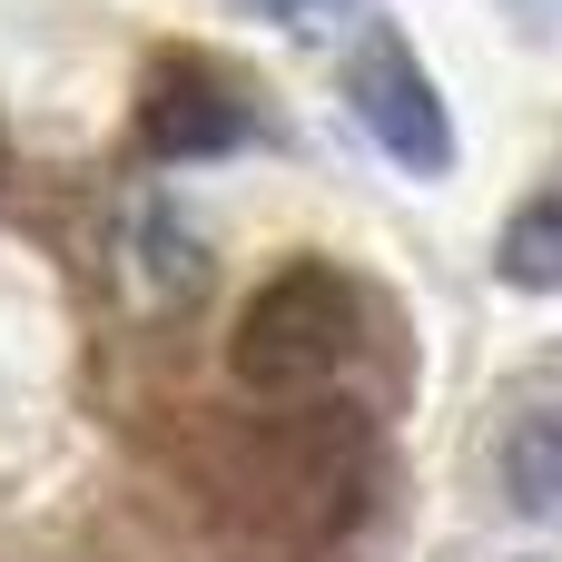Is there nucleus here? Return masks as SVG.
Masks as SVG:
<instances>
[{"label": "nucleus", "mask_w": 562, "mask_h": 562, "mask_svg": "<svg viewBox=\"0 0 562 562\" xmlns=\"http://www.w3.org/2000/svg\"><path fill=\"white\" fill-rule=\"evenodd\" d=\"M375 425L356 405H257L198 435V504L247 562H316L375 504Z\"/></svg>", "instance_id": "f257e3e1"}, {"label": "nucleus", "mask_w": 562, "mask_h": 562, "mask_svg": "<svg viewBox=\"0 0 562 562\" xmlns=\"http://www.w3.org/2000/svg\"><path fill=\"white\" fill-rule=\"evenodd\" d=\"M356 346H366V296H356V277L326 267V257H296V267H277V277L237 306V326H227V375H237L247 405H326V395L346 385Z\"/></svg>", "instance_id": "f03ea898"}, {"label": "nucleus", "mask_w": 562, "mask_h": 562, "mask_svg": "<svg viewBox=\"0 0 562 562\" xmlns=\"http://www.w3.org/2000/svg\"><path fill=\"white\" fill-rule=\"evenodd\" d=\"M346 109L366 119V138H375L395 168H415V178H445V168H454V119H445V89L425 79V59H415L395 30H375V40L346 59Z\"/></svg>", "instance_id": "7ed1b4c3"}, {"label": "nucleus", "mask_w": 562, "mask_h": 562, "mask_svg": "<svg viewBox=\"0 0 562 562\" xmlns=\"http://www.w3.org/2000/svg\"><path fill=\"white\" fill-rule=\"evenodd\" d=\"M247 128H257V109H247V89H237L217 59L168 49V59L138 79V148L168 158V168L227 158V148H247Z\"/></svg>", "instance_id": "20e7f679"}, {"label": "nucleus", "mask_w": 562, "mask_h": 562, "mask_svg": "<svg viewBox=\"0 0 562 562\" xmlns=\"http://www.w3.org/2000/svg\"><path fill=\"white\" fill-rule=\"evenodd\" d=\"M494 484L524 524H562V395L553 405H524L494 445Z\"/></svg>", "instance_id": "39448f33"}, {"label": "nucleus", "mask_w": 562, "mask_h": 562, "mask_svg": "<svg viewBox=\"0 0 562 562\" xmlns=\"http://www.w3.org/2000/svg\"><path fill=\"white\" fill-rule=\"evenodd\" d=\"M494 267H504V286H524V296H562V188L533 198V207L504 227Z\"/></svg>", "instance_id": "423d86ee"}, {"label": "nucleus", "mask_w": 562, "mask_h": 562, "mask_svg": "<svg viewBox=\"0 0 562 562\" xmlns=\"http://www.w3.org/2000/svg\"><path fill=\"white\" fill-rule=\"evenodd\" d=\"M267 20H316V10H346V0H257Z\"/></svg>", "instance_id": "0eeeda50"}]
</instances>
